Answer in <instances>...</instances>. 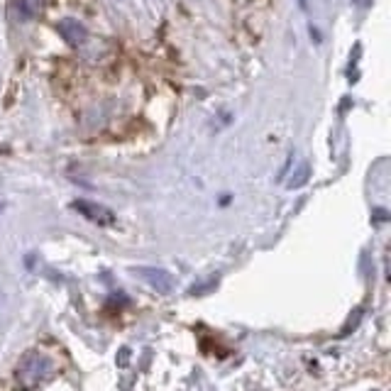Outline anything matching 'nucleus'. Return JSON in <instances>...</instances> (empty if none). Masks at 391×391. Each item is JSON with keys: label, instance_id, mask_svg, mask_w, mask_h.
Here are the masks:
<instances>
[{"label": "nucleus", "instance_id": "obj_2", "mask_svg": "<svg viewBox=\"0 0 391 391\" xmlns=\"http://www.w3.org/2000/svg\"><path fill=\"white\" fill-rule=\"evenodd\" d=\"M132 271H135L147 286L159 291V294H171V291H174V276L166 269H159V266H135Z\"/></svg>", "mask_w": 391, "mask_h": 391}, {"label": "nucleus", "instance_id": "obj_6", "mask_svg": "<svg viewBox=\"0 0 391 391\" xmlns=\"http://www.w3.org/2000/svg\"><path fill=\"white\" fill-rule=\"evenodd\" d=\"M0 211H3V206H0Z\"/></svg>", "mask_w": 391, "mask_h": 391}, {"label": "nucleus", "instance_id": "obj_3", "mask_svg": "<svg viewBox=\"0 0 391 391\" xmlns=\"http://www.w3.org/2000/svg\"><path fill=\"white\" fill-rule=\"evenodd\" d=\"M74 211H79L81 216L86 218V221L95 223V225H113L115 223V216H113L111 208L101 206L98 201H76L74 203Z\"/></svg>", "mask_w": 391, "mask_h": 391}, {"label": "nucleus", "instance_id": "obj_4", "mask_svg": "<svg viewBox=\"0 0 391 391\" xmlns=\"http://www.w3.org/2000/svg\"><path fill=\"white\" fill-rule=\"evenodd\" d=\"M56 30H59V35L66 40V45H71V47H81L86 40H88V30H86L79 20H74V17H64V20H59Z\"/></svg>", "mask_w": 391, "mask_h": 391}, {"label": "nucleus", "instance_id": "obj_5", "mask_svg": "<svg viewBox=\"0 0 391 391\" xmlns=\"http://www.w3.org/2000/svg\"><path fill=\"white\" fill-rule=\"evenodd\" d=\"M308 176H311V164H308V161H301V164L296 166V171L289 176V181H286V189H301V186L308 181Z\"/></svg>", "mask_w": 391, "mask_h": 391}, {"label": "nucleus", "instance_id": "obj_1", "mask_svg": "<svg viewBox=\"0 0 391 391\" xmlns=\"http://www.w3.org/2000/svg\"><path fill=\"white\" fill-rule=\"evenodd\" d=\"M51 372V360L45 355V352H27L25 357L20 360V365L15 367V381L20 389L30 391L35 389V386H40L42 381L49 376Z\"/></svg>", "mask_w": 391, "mask_h": 391}]
</instances>
